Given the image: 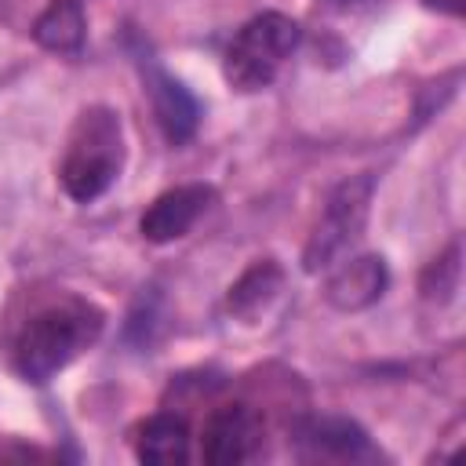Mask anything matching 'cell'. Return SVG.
Returning <instances> with one entry per match:
<instances>
[{
	"instance_id": "6da1fadb",
	"label": "cell",
	"mask_w": 466,
	"mask_h": 466,
	"mask_svg": "<svg viewBox=\"0 0 466 466\" xmlns=\"http://www.w3.org/2000/svg\"><path fill=\"white\" fill-rule=\"evenodd\" d=\"M106 317L80 295H55L25 313L11 335V368L25 382H47L73 357L98 342Z\"/></svg>"
},
{
	"instance_id": "7a4b0ae2",
	"label": "cell",
	"mask_w": 466,
	"mask_h": 466,
	"mask_svg": "<svg viewBox=\"0 0 466 466\" xmlns=\"http://www.w3.org/2000/svg\"><path fill=\"white\" fill-rule=\"evenodd\" d=\"M124 124L109 106H91L76 116L62 164H58V178L62 189L80 200L91 204L98 200L124 171Z\"/></svg>"
},
{
	"instance_id": "3957f363",
	"label": "cell",
	"mask_w": 466,
	"mask_h": 466,
	"mask_svg": "<svg viewBox=\"0 0 466 466\" xmlns=\"http://www.w3.org/2000/svg\"><path fill=\"white\" fill-rule=\"evenodd\" d=\"M295 47H299V22L295 18H288L280 11L255 15L229 40L222 73L237 91H262L277 80L280 66L291 58Z\"/></svg>"
},
{
	"instance_id": "277c9868",
	"label": "cell",
	"mask_w": 466,
	"mask_h": 466,
	"mask_svg": "<svg viewBox=\"0 0 466 466\" xmlns=\"http://www.w3.org/2000/svg\"><path fill=\"white\" fill-rule=\"evenodd\" d=\"M368 200H371V178L368 175L353 178V182H342L331 193L313 237L306 244V269L309 273L335 266L357 244V237L364 229V218H368Z\"/></svg>"
},
{
	"instance_id": "5b68a950",
	"label": "cell",
	"mask_w": 466,
	"mask_h": 466,
	"mask_svg": "<svg viewBox=\"0 0 466 466\" xmlns=\"http://www.w3.org/2000/svg\"><path fill=\"white\" fill-rule=\"evenodd\" d=\"M262 441H266L262 415L251 404L233 400L208 415L204 433H200V455L204 462H215V466L251 462L262 451Z\"/></svg>"
},
{
	"instance_id": "8992f818",
	"label": "cell",
	"mask_w": 466,
	"mask_h": 466,
	"mask_svg": "<svg viewBox=\"0 0 466 466\" xmlns=\"http://www.w3.org/2000/svg\"><path fill=\"white\" fill-rule=\"evenodd\" d=\"M295 455L306 462H368L379 459L368 433L350 419H306L295 426Z\"/></svg>"
},
{
	"instance_id": "52a82bcc",
	"label": "cell",
	"mask_w": 466,
	"mask_h": 466,
	"mask_svg": "<svg viewBox=\"0 0 466 466\" xmlns=\"http://www.w3.org/2000/svg\"><path fill=\"white\" fill-rule=\"evenodd\" d=\"M138 66H142V76H146V91H149L157 124L164 127L167 142H186V138H193V131H197V124H200V106H197V98L189 95V87H182L171 73H164L149 55H142Z\"/></svg>"
},
{
	"instance_id": "ba28073f",
	"label": "cell",
	"mask_w": 466,
	"mask_h": 466,
	"mask_svg": "<svg viewBox=\"0 0 466 466\" xmlns=\"http://www.w3.org/2000/svg\"><path fill=\"white\" fill-rule=\"evenodd\" d=\"M211 197H215V193H211L208 186H200V182H193V186H175V189L160 193V197L149 204V211L142 215V222H138L142 237L153 240V244H167V240L186 237V233L197 226V218L208 211Z\"/></svg>"
},
{
	"instance_id": "9c48e42d",
	"label": "cell",
	"mask_w": 466,
	"mask_h": 466,
	"mask_svg": "<svg viewBox=\"0 0 466 466\" xmlns=\"http://www.w3.org/2000/svg\"><path fill=\"white\" fill-rule=\"evenodd\" d=\"M386 280H390V273H386L382 258H375V255L350 258L328 280V302L339 306V309H364L375 299H382Z\"/></svg>"
},
{
	"instance_id": "30bf717a",
	"label": "cell",
	"mask_w": 466,
	"mask_h": 466,
	"mask_svg": "<svg viewBox=\"0 0 466 466\" xmlns=\"http://www.w3.org/2000/svg\"><path fill=\"white\" fill-rule=\"evenodd\" d=\"M135 455L157 466H182L189 459V426L178 411H157L135 430Z\"/></svg>"
},
{
	"instance_id": "8fae6325",
	"label": "cell",
	"mask_w": 466,
	"mask_h": 466,
	"mask_svg": "<svg viewBox=\"0 0 466 466\" xmlns=\"http://www.w3.org/2000/svg\"><path fill=\"white\" fill-rule=\"evenodd\" d=\"M36 44H44L55 55H80L87 36V18L76 0H51L47 11L33 25Z\"/></svg>"
},
{
	"instance_id": "7c38bea8",
	"label": "cell",
	"mask_w": 466,
	"mask_h": 466,
	"mask_svg": "<svg viewBox=\"0 0 466 466\" xmlns=\"http://www.w3.org/2000/svg\"><path fill=\"white\" fill-rule=\"evenodd\" d=\"M280 284H284L280 266H277L273 258H258V262L248 266L244 277L229 288V309H233L237 317L251 320V317H258V313L277 299Z\"/></svg>"
},
{
	"instance_id": "4fadbf2b",
	"label": "cell",
	"mask_w": 466,
	"mask_h": 466,
	"mask_svg": "<svg viewBox=\"0 0 466 466\" xmlns=\"http://www.w3.org/2000/svg\"><path fill=\"white\" fill-rule=\"evenodd\" d=\"M462 4L466 0H426V7H437L444 15H462Z\"/></svg>"
}]
</instances>
